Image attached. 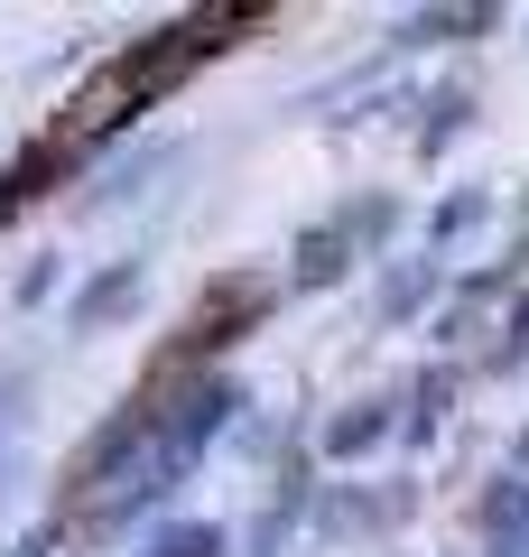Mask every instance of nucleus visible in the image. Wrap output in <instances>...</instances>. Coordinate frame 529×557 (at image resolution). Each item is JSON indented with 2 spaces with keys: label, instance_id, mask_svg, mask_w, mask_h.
Returning <instances> with one entry per match:
<instances>
[{
  "label": "nucleus",
  "instance_id": "1",
  "mask_svg": "<svg viewBox=\"0 0 529 557\" xmlns=\"http://www.w3.org/2000/svg\"><path fill=\"white\" fill-rule=\"evenodd\" d=\"M20 557H38V548H20Z\"/></svg>",
  "mask_w": 529,
  "mask_h": 557
}]
</instances>
